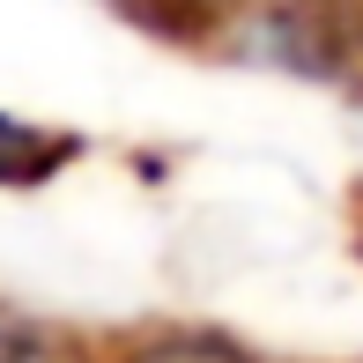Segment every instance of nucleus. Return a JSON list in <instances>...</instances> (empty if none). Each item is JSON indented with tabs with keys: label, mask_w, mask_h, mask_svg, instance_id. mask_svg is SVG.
<instances>
[{
	"label": "nucleus",
	"mask_w": 363,
	"mask_h": 363,
	"mask_svg": "<svg viewBox=\"0 0 363 363\" xmlns=\"http://www.w3.org/2000/svg\"><path fill=\"white\" fill-rule=\"evenodd\" d=\"M74 156H82V141L67 134V126L0 111V193H38V186H52Z\"/></svg>",
	"instance_id": "obj_1"
},
{
	"label": "nucleus",
	"mask_w": 363,
	"mask_h": 363,
	"mask_svg": "<svg viewBox=\"0 0 363 363\" xmlns=\"http://www.w3.org/2000/svg\"><path fill=\"white\" fill-rule=\"evenodd\" d=\"M0 363H89V356H82L74 334H60V326L0 304Z\"/></svg>",
	"instance_id": "obj_2"
},
{
	"label": "nucleus",
	"mask_w": 363,
	"mask_h": 363,
	"mask_svg": "<svg viewBox=\"0 0 363 363\" xmlns=\"http://www.w3.org/2000/svg\"><path fill=\"white\" fill-rule=\"evenodd\" d=\"M126 363H259V356H245L238 341H223V334H208V326H178V334H156V341H141Z\"/></svg>",
	"instance_id": "obj_3"
},
{
	"label": "nucleus",
	"mask_w": 363,
	"mask_h": 363,
	"mask_svg": "<svg viewBox=\"0 0 363 363\" xmlns=\"http://www.w3.org/2000/svg\"><path fill=\"white\" fill-rule=\"evenodd\" d=\"M356 245H363V230H356Z\"/></svg>",
	"instance_id": "obj_4"
}]
</instances>
